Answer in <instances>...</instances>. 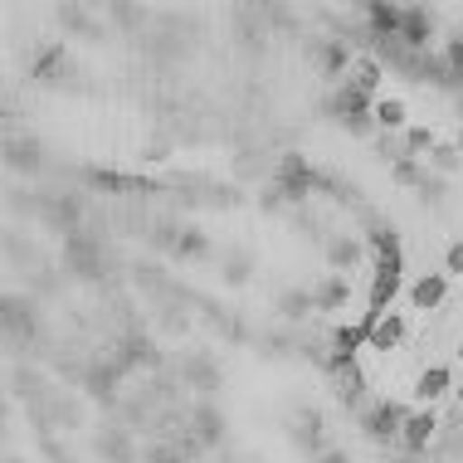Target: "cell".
I'll use <instances>...</instances> for the list:
<instances>
[{
    "label": "cell",
    "instance_id": "1",
    "mask_svg": "<svg viewBox=\"0 0 463 463\" xmlns=\"http://www.w3.org/2000/svg\"><path fill=\"white\" fill-rule=\"evenodd\" d=\"M405 420H410V410L405 405H395V400H371L366 410H361V434L366 439H400L405 434Z\"/></svg>",
    "mask_w": 463,
    "mask_h": 463
},
{
    "label": "cell",
    "instance_id": "2",
    "mask_svg": "<svg viewBox=\"0 0 463 463\" xmlns=\"http://www.w3.org/2000/svg\"><path fill=\"white\" fill-rule=\"evenodd\" d=\"M317 181H322V176H317V171H312V166H307V161L298 156V152H283L279 161H273V185L283 191L288 205H298V200H303V195H307Z\"/></svg>",
    "mask_w": 463,
    "mask_h": 463
},
{
    "label": "cell",
    "instance_id": "3",
    "mask_svg": "<svg viewBox=\"0 0 463 463\" xmlns=\"http://www.w3.org/2000/svg\"><path fill=\"white\" fill-rule=\"evenodd\" d=\"M64 264H69V273H79V279H98V273H103V249H98V240L89 230L64 234Z\"/></svg>",
    "mask_w": 463,
    "mask_h": 463
},
{
    "label": "cell",
    "instance_id": "4",
    "mask_svg": "<svg viewBox=\"0 0 463 463\" xmlns=\"http://www.w3.org/2000/svg\"><path fill=\"white\" fill-rule=\"evenodd\" d=\"M434 40V10L430 5H405V20H400V40L395 44H405L410 54H424V44Z\"/></svg>",
    "mask_w": 463,
    "mask_h": 463
},
{
    "label": "cell",
    "instance_id": "5",
    "mask_svg": "<svg viewBox=\"0 0 463 463\" xmlns=\"http://www.w3.org/2000/svg\"><path fill=\"white\" fill-rule=\"evenodd\" d=\"M322 254H327L332 273H352V269H361V259H366V244H361L356 234H327Z\"/></svg>",
    "mask_w": 463,
    "mask_h": 463
},
{
    "label": "cell",
    "instance_id": "6",
    "mask_svg": "<svg viewBox=\"0 0 463 463\" xmlns=\"http://www.w3.org/2000/svg\"><path fill=\"white\" fill-rule=\"evenodd\" d=\"M5 166L20 171V176H40L44 166V146L34 142V137H10L5 142Z\"/></svg>",
    "mask_w": 463,
    "mask_h": 463
},
{
    "label": "cell",
    "instance_id": "7",
    "mask_svg": "<svg viewBox=\"0 0 463 463\" xmlns=\"http://www.w3.org/2000/svg\"><path fill=\"white\" fill-rule=\"evenodd\" d=\"M327 375H332V391H336V400H342V405H356L361 400V371H356V361L352 356H332L327 361Z\"/></svg>",
    "mask_w": 463,
    "mask_h": 463
},
{
    "label": "cell",
    "instance_id": "8",
    "mask_svg": "<svg viewBox=\"0 0 463 463\" xmlns=\"http://www.w3.org/2000/svg\"><path fill=\"white\" fill-rule=\"evenodd\" d=\"M400 342H405V317L400 312H381V317L366 322V346H375V352H395Z\"/></svg>",
    "mask_w": 463,
    "mask_h": 463
},
{
    "label": "cell",
    "instance_id": "9",
    "mask_svg": "<svg viewBox=\"0 0 463 463\" xmlns=\"http://www.w3.org/2000/svg\"><path fill=\"white\" fill-rule=\"evenodd\" d=\"M327 112H332V118H342V122H356V118H366V112H375V103L342 79V83H336V93L327 98Z\"/></svg>",
    "mask_w": 463,
    "mask_h": 463
},
{
    "label": "cell",
    "instance_id": "10",
    "mask_svg": "<svg viewBox=\"0 0 463 463\" xmlns=\"http://www.w3.org/2000/svg\"><path fill=\"white\" fill-rule=\"evenodd\" d=\"M444 298H449V279H444V273H420V279L410 283V303H415L420 312L444 307Z\"/></svg>",
    "mask_w": 463,
    "mask_h": 463
},
{
    "label": "cell",
    "instance_id": "11",
    "mask_svg": "<svg viewBox=\"0 0 463 463\" xmlns=\"http://www.w3.org/2000/svg\"><path fill=\"white\" fill-rule=\"evenodd\" d=\"M434 434H439V420L430 415V410H410V420H405V434H400V444L410 449V454H420V449H430L434 444Z\"/></svg>",
    "mask_w": 463,
    "mask_h": 463
},
{
    "label": "cell",
    "instance_id": "12",
    "mask_svg": "<svg viewBox=\"0 0 463 463\" xmlns=\"http://www.w3.org/2000/svg\"><path fill=\"white\" fill-rule=\"evenodd\" d=\"M312 298H317V312H342L352 303V283H346V273H327V279L312 288Z\"/></svg>",
    "mask_w": 463,
    "mask_h": 463
},
{
    "label": "cell",
    "instance_id": "13",
    "mask_svg": "<svg viewBox=\"0 0 463 463\" xmlns=\"http://www.w3.org/2000/svg\"><path fill=\"white\" fill-rule=\"evenodd\" d=\"M181 375H185V385H195V391H220V371H215V361H210L205 352H191L181 361Z\"/></svg>",
    "mask_w": 463,
    "mask_h": 463
},
{
    "label": "cell",
    "instance_id": "14",
    "mask_svg": "<svg viewBox=\"0 0 463 463\" xmlns=\"http://www.w3.org/2000/svg\"><path fill=\"white\" fill-rule=\"evenodd\" d=\"M366 249L375 254V264H405V254H400V234L391 230V224H371Z\"/></svg>",
    "mask_w": 463,
    "mask_h": 463
},
{
    "label": "cell",
    "instance_id": "15",
    "mask_svg": "<svg viewBox=\"0 0 463 463\" xmlns=\"http://www.w3.org/2000/svg\"><path fill=\"white\" fill-rule=\"evenodd\" d=\"M191 434H195L200 444H220V439H224V415L210 405V400L191 410Z\"/></svg>",
    "mask_w": 463,
    "mask_h": 463
},
{
    "label": "cell",
    "instance_id": "16",
    "mask_svg": "<svg viewBox=\"0 0 463 463\" xmlns=\"http://www.w3.org/2000/svg\"><path fill=\"white\" fill-rule=\"evenodd\" d=\"M317 69L327 73V79H346V73H352V49L342 40H322L317 44Z\"/></svg>",
    "mask_w": 463,
    "mask_h": 463
},
{
    "label": "cell",
    "instance_id": "17",
    "mask_svg": "<svg viewBox=\"0 0 463 463\" xmlns=\"http://www.w3.org/2000/svg\"><path fill=\"white\" fill-rule=\"evenodd\" d=\"M98 454L112 458V463H137V444H132V434L122 430V424H112L108 434H98Z\"/></svg>",
    "mask_w": 463,
    "mask_h": 463
},
{
    "label": "cell",
    "instance_id": "18",
    "mask_svg": "<svg viewBox=\"0 0 463 463\" xmlns=\"http://www.w3.org/2000/svg\"><path fill=\"white\" fill-rule=\"evenodd\" d=\"M317 312V298L307 293V288H288V293H279V317L283 322H303Z\"/></svg>",
    "mask_w": 463,
    "mask_h": 463
},
{
    "label": "cell",
    "instance_id": "19",
    "mask_svg": "<svg viewBox=\"0 0 463 463\" xmlns=\"http://www.w3.org/2000/svg\"><path fill=\"white\" fill-rule=\"evenodd\" d=\"M10 395H15V400H44L49 395L44 391V375L34 366H15V371H10Z\"/></svg>",
    "mask_w": 463,
    "mask_h": 463
},
{
    "label": "cell",
    "instance_id": "20",
    "mask_svg": "<svg viewBox=\"0 0 463 463\" xmlns=\"http://www.w3.org/2000/svg\"><path fill=\"white\" fill-rule=\"evenodd\" d=\"M220 273H224V283H230V288H244L249 279H254V259H249L244 249H224Z\"/></svg>",
    "mask_w": 463,
    "mask_h": 463
},
{
    "label": "cell",
    "instance_id": "21",
    "mask_svg": "<svg viewBox=\"0 0 463 463\" xmlns=\"http://www.w3.org/2000/svg\"><path fill=\"white\" fill-rule=\"evenodd\" d=\"M346 83L375 103V98H381V64H375V59H361V64H352V73H346Z\"/></svg>",
    "mask_w": 463,
    "mask_h": 463
},
{
    "label": "cell",
    "instance_id": "22",
    "mask_svg": "<svg viewBox=\"0 0 463 463\" xmlns=\"http://www.w3.org/2000/svg\"><path fill=\"white\" fill-rule=\"evenodd\" d=\"M449 385H454L449 366H430V371H420V381H415V400H439V395H449Z\"/></svg>",
    "mask_w": 463,
    "mask_h": 463
},
{
    "label": "cell",
    "instance_id": "23",
    "mask_svg": "<svg viewBox=\"0 0 463 463\" xmlns=\"http://www.w3.org/2000/svg\"><path fill=\"white\" fill-rule=\"evenodd\" d=\"M293 444H303L307 454H322V449H327V439H322V420L312 415V410L293 424Z\"/></svg>",
    "mask_w": 463,
    "mask_h": 463
},
{
    "label": "cell",
    "instance_id": "24",
    "mask_svg": "<svg viewBox=\"0 0 463 463\" xmlns=\"http://www.w3.org/2000/svg\"><path fill=\"white\" fill-rule=\"evenodd\" d=\"M405 103L400 98H375V128H385V132H405Z\"/></svg>",
    "mask_w": 463,
    "mask_h": 463
},
{
    "label": "cell",
    "instance_id": "25",
    "mask_svg": "<svg viewBox=\"0 0 463 463\" xmlns=\"http://www.w3.org/2000/svg\"><path fill=\"white\" fill-rule=\"evenodd\" d=\"M424 161H430V166L439 171V176H458V166H463V146H449V142H439L430 156H424Z\"/></svg>",
    "mask_w": 463,
    "mask_h": 463
},
{
    "label": "cell",
    "instance_id": "26",
    "mask_svg": "<svg viewBox=\"0 0 463 463\" xmlns=\"http://www.w3.org/2000/svg\"><path fill=\"white\" fill-rule=\"evenodd\" d=\"M176 254H181V259H200V254H210V240H205L200 230H181Z\"/></svg>",
    "mask_w": 463,
    "mask_h": 463
},
{
    "label": "cell",
    "instance_id": "27",
    "mask_svg": "<svg viewBox=\"0 0 463 463\" xmlns=\"http://www.w3.org/2000/svg\"><path fill=\"white\" fill-rule=\"evenodd\" d=\"M395 181H400V185H415V191H420L424 166H420V161H400V166H395Z\"/></svg>",
    "mask_w": 463,
    "mask_h": 463
},
{
    "label": "cell",
    "instance_id": "28",
    "mask_svg": "<svg viewBox=\"0 0 463 463\" xmlns=\"http://www.w3.org/2000/svg\"><path fill=\"white\" fill-rule=\"evenodd\" d=\"M283 205H288V200H283V191L269 181V191H259V210H264V215H279Z\"/></svg>",
    "mask_w": 463,
    "mask_h": 463
},
{
    "label": "cell",
    "instance_id": "29",
    "mask_svg": "<svg viewBox=\"0 0 463 463\" xmlns=\"http://www.w3.org/2000/svg\"><path fill=\"white\" fill-rule=\"evenodd\" d=\"M439 449H444L449 458H463V430H454V424H449L444 439H439Z\"/></svg>",
    "mask_w": 463,
    "mask_h": 463
},
{
    "label": "cell",
    "instance_id": "30",
    "mask_svg": "<svg viewBox=\"0 0 463 463\" xmlns=\"http://www.w3.org/2000/svg\"><path fill=\"white\" fill-rule=\"evenodd\" d=\"M132 279L142 283V288H161V269H156V264H137Z\"/></svg>",
    "mask_w": 463,
    "mask_h": 463
},
{
    "label": "cell",
    "instance_id": "31",
    "mask_svg": "<svg viewBox=\"0 0 463 463\" xmlns=\"http://www.w3.org/2000/svg\"><path fill=\"white\" fill-rule=\"evenodd\" d=\"M444 269H449V273H463V240H454V244H449V254H444Z\"/></svg>",
    "mask_w": 463,
    "mask_h": 463
},
{
    "label": "cell",
    "instance_id": "32",
    "mask_svg": "<svg viewBox=\"0 0 463 463\" xmlns=\"http://www.w3.org/2000/svg\"><path fill=\"white\" fill-rule=\"evenodd\" d=\"M312 463H352V458H346V449L327 444V449H322V454H312Z\"/></svg>",
    "mask_w": 463,
    "mask_h": 463
},
{
    "label": "cell",
    "instance_id": "33",
    "mask_svg": "<svg viewBox=\"0 0 463 463\" xmlns=\"http://www.w3.org/2000/svg\"><path fill=\"white\" fill-rule=\"evenodd\" d=\"M5 463H24V458H20V454H5Z\"/></svg>",
    "mask_w": 463,
    "mask_h": 463
},
{
    "label": "cell",
    "instance_id": "34",
    "mask_svg": "<svg viewBox=\"0 0 463 463\" xmlns=\"http://www.w3.org/2000/svg\"><path fill=\"white\" fill-rule=\"evenodd\" d=\"M458 361H463V342H458Z\"/></svg>",
    "mask_w": 463,
    "mask_h": 463
},
{
    "label": "cell",
    "instance_id": "35",
    "mask_svg": "<svg viewBox=\"0 0 463 463\" xmlns=\"http://www.w3.org/2000/svg\"><path fill=\"white\" fill-rule=\"evenodd\" d=\"M458 400H463V385H458Z\"/></svg>",
    "mask_w": 463,
    "mask_h": 463
}]
</instances>
